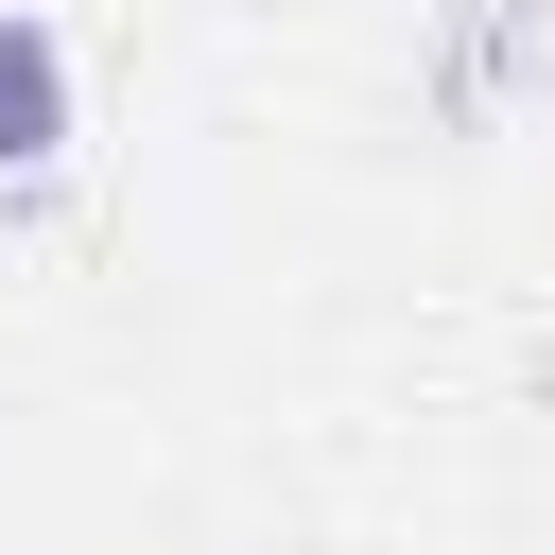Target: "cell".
Instances as JSON below:
<instances>
[{"instance_id": "obj_1", "label": "cell", "mask_w": 555, "mask_h": 555, "mask_svg": "<svg viewBox=\"0 0 555 555\" xmlns=\"http://www.w3.org/2000/svg\"><path fill=\"white\" fill-rule=\"evenodd\" d=\"M69 139V52H52V17H0V173H35Z\"/></svg>"}]
</instances>
